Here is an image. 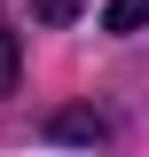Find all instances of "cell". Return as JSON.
Listing matches in <instances>:
<instances>
[{
	"label": "cell",
	"mask_w": 149,
	"mask_h": 157,
	"mask_svg": "<svg viewBox=\"0 0 149 157\" xmlns=\"http://www.w3.org/2000/svg\"><path fill=\"white\" fill-rule=\"evenodd\" d=\"M47 134H55V141H110V126H102L94 110H55Z\"/></svg>",
	"instance_id": "obj_1"
},
{
	"label": "cell",
	"mask_w": 149,
	"mask_h": 157,
	"mask_svg": "<svg viewBox=\"0 0 149 157\" xmlns=\"http://www.w3.org/2000/svg\"><path fill=\"white\" fill-rule=\"evenodd\" d=\"M149 24V0H110L102 8V32H141Z\"/></svg>",
	"instance_id": "obj_2"
},
{
	"label": "cell",
	"mask_w": 149,
	"mask_h": 157,
	"mask_svg": "<svg viewBox=\"0 0 149 157\" xmlns=\"http://www.w3.org/2000/svg\"><path fill=\"white\" fill-rule=\"evenodd\" d=\"M16 71H24V47L8 32V16H0V94H16Z\"/></svg>",
	"instance_id": "obj_3"
},
{
	"label": "cell",
	"mask_w": 149,
	"mask_h": 157,
	"mask_svg": "<svg viewBox=\"0 0 149 157\" xmlns=\"http://www.w3.org/2000/svg\"><path fill=\"white\" fill-rule=\"evenodd\" d=\"M32 16H39V24H71V16H78V0H32Z\"/></svg>",
	"instance_id": "obj_4"
}]
</instances>
